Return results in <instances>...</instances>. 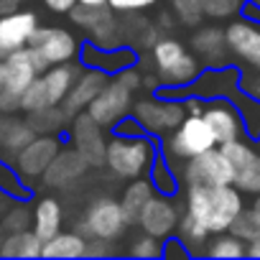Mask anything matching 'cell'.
<instances>
[{"label":"cell","instance_id":"obj_1","mask_svg":"<svg viewBox=\"0 0 260 260\" xmlns=\"http://www.w3.org/2000/svg\"><path fill=\"white\" fill-rule=\"evenodd\" d=\"M245 194L232 184H214V186H186L184 194V212L199 219L212 235L230 230L232 219L245 207Z\"/></svg>","mask_w":260,"mask_h":260},{"label":"cell","instance_id":"obj_2","mask_svg":"<svg viewBox=\"0 0 260 260\" xmlns=\"http://www.w3.org/2000/svg\"><path fill=\"white\" fill-rule=\"evenodd\" d=\"M151 64L161 87H191L202 74V61L174 36H158L151 46Z\"/></svg>","mask_w":260,"mask_h":260},{"label":"cell","instance_id":"obj_3","mask_svg":"<svg viewBox=\"0 0 260 260\" xmlns=\"http://www.w3.org/2000/svg\"><path fill=\"white\" fill-rule=\"evenodd\" d=\"M158 141L153 136H138V138H122L112 136L105 148V166L115 179H138L148 176V169L153 158L158 156Z\"/></svg>","mask_w":260,"mask_h":260},{"label":"cell","instance_id":"obj_4","mask_svg":"<svg viewBox=\"0 0 260 260\" xmlns=\"http://www.w3.org/2000/svg\"><path fill=\"white\" fill-rule=\"evenodd\" d=\"M82 64L74 61H64V64H54L46 72H41L21 94V112H34L39 107L46 105H61L74 77L79 74Z\"/></svg>","mask_w":260,"mask_h":260},{"label":"cell","instance_id":"obj_5","mask_svg":"<svg viewBox=\"0 0 260 260\" xmlns=\"http://www.w3.org/2000/svg\"><path fill=\"white\" fill-rule=\"evenodd\" d=\"M214 146H217L214 133L204 122V117L202 115H186L171 133L164 136L161 153L176 166V164H181V161H186L197 153H204Z\"/></svg>","mask_w":260,"mask_h":260},{"label":"cell","instance_id":"obj_6","mask_svg":"<svg viewBox=\"0 0 260 260\" xmlns=\"http://www.w3.org/2000/svg\"><path fill=\"white\" fill-rule=\"evenodd\" d=\"M130 227V219L125 217L122 212V204L120 199H112V197H97L89 202V207L84 209L82 219L77 222V232L84 235L87 240L89 237H97V240H112L117 242Z\"/></svg>","mask_w":260,"mask_h":260},{"label":"cell","instance_id":"obj_7","mask_svg":"<svg viewBox=\"0 0 260 260\" xmlns=\"http://www.w3.org/2000/svg\"><path fill=\"white\" fill-rule=\"evenodd\" d=\"M130 115H133L141 127L153 138H164L171 130L186 117L184 112V102L174 100V97H161L156 92H151L148 97L133 100V107H130Z\"/></svg>","mask_w":260,"mask_h":260},{"label":"cell","instance_id":"obj_8","mask_svg":"<svg viewBox=\"0 0 260 260\" xmlns=\"http://www.w3.org/2000/svg\"><path fill=\"white\" fill-rule=\"evenodd\" d=\"M179 181L184 186H214V184H232V169L219 146L197 153L181 164H176Z\"/></svg>","mask_w":260,"mask_h":260},{"label":"cell","instance_id":"obj_9","mask_svg":"<svg viewBox=\"0 0 260 260\" xmlns=\"http://www.w3.org/2000/svg\"><path fill=\"white\" fill-rule=\"evenodd\" d=\"M219 148L232 169V186L242 194H260V151L245 138L222 143Z\"/></svg>","mask_w":260,"mask_h":260},{"label":"cell","instance_id":"obj_10","mask_svg":"<svg viewBox=\"0 0 260 260\" xmlns=\"http://www.w3.org/2000/svg\"><path fill=\"white\" fill-rule=\"evenodd\" d=\"M79 46L82 41L69 31V28H61V26H41L34 31L31 41H28V49H34L49 67L54 64H64V61H74L77 54H79Z\"/></svg>","mask_w":260,"mask_h":260},{"label":"cell","instance_id":"obj_11","mask_svg":"<svg viewBox=\"0 0 260 260\" xmlns=\"http://www.w3.org/2000/svg\"><path fill=\"white\" fill-rule=\"evenodd\" d=\"M61 141L59 136H34L13 158V169L18 171V176L31 186L34 181H39L44 176V171L49 169V164L54 161V156L59 153Z\"/></svg>","mask_w":260,"mask_h":260},{"label":"cell","instance_id":"obj_12","mask_svg":"<svg viewBox=\"0 0 260 260\" xmlns=\"http://www.w3.org/2000/svg\"><path fill=\"white\" fill-rule=\"evenodd\" d=\"M69 146L89 164V166H105V127L97 125L84 110L77 112L69 120Z\"/></svg>","mask_w":260,"mask_h":260},{"label":"cell","instance_id":"obj_13","mask_svg":"<svg viewBox=\"0 0 260 260\" xmlns=\"http://www.w3.org/2000/svg\"><path fill=\"white\" fill-rule=\"evenodd\" d=\"M130 107H133V92H130L127 87H122L115 77L107 79V84L100 89V94L87 105V115L102 125L105 130H110L122 115L130 112Z\"/></svg>","mask_w":260,"mask_h":260},{"label":"cell","instance_id":"obj_14","mask_svg":"<svg viewBox=\"0 0 260 260\" xmlns=\"http://www.w3.org/2000/svg\"><path fill=\"white\" fill-rule=\"evenodd\" d=\"M179 217H181V209L179 204L174 202V197H166V194H153L148 199V204L141 209L136 224L141 232H148L158 240H166L171 235H176V224H179Z\"/></svg>","mask_w":260,"mask_h":260},{"label":"cell","instance_id":"obj_15","mask_svg":"<svg viewBox=\"0 0 260 260\" xmlns=\"http://www.w3.org/2000/svg\"><path fill=\"white\" fill-rule=\"evenodd\" d=\"M224 41L230 56L240 59L242 64L260 69V23H252L247 18H230V26L224 28Z\"/></svg>","mask_w":260,"mask_h":260},{"label":"cell","instance_id":"obj_16","mask_svg":"<svg viewBox=\"0 0 260 260\" xmlns=\"http://www.w3.org/2000/svg\"><path fill=\"white\" fill-rule=\"evenodd\" d=\"M202 117H204V122L212 127L217 146L230 143V141H237V138L245 136L242 117H240V112H237V107H235V102H232L230 97H212V100L204 105Z\"/></svg>","mask_w":260,"mask_h":260},{"label":"cell","instance_id":"obj_17","mask_svg":"<svg viewBox=\"0 0 260 260\" xmlns=\"http://www.w3.org/2000/svg\"><path fill=\"white\" fill-rule=\"evenodd\" d=\"M36 28H39V13L34 11L18 8L13 13L0 16V56L28 46Z\"/></svg>","mask_w":260,"mask_h":260},{"label":"cell","instance_id":"obj_18","mask_svg":"<svg viewBox=\"0 0 260 260\" xmlns=\"http://www.w3.org/2000/svg\"><path fill=\"white\" fill-rule=\"evenodd\" d=\"M107 79H110L107 72L94 69V67H82L79 74L74 77V82H72V87H69L64 102H61V107L67 110V115L74 117L77 112L87 110V105L100 94V89L107 84Z\"/></svg>","mask_w":260,"mask_h":260},{"label":"cell","instance_id":"obj_19","mask_svg":"<svg viewBox=\"0 0 260 260\" xmlns=\"http://www.w3.org/2000/svg\"><path fill=\"white\" fill-rule=\"evenodd\" d=\"M77 56H79V64H82V67L102 69V72H107L110 77H112L117 69L138 61V51H136L133 46H125V44L117 46V49H100V46H94L92 41H82Z\"/></svg>","mask_w":260,"mask_h":260},{"label":"cell","instance_id":"obj_20","mask_svg":"<svg viewBox=\"0 0 260 260\" xmlns=\"http://www.w3.org/2000/svg\"><path fill=\"white\" fill-rule=\"evenodd\" d=\"M92 166L72 148V146H61L59 153L54 156V161L49 164V169L44 171V181L54 189H64V186H72L74 181H79Z\"/></svg>","mask_w":260,"mask_h":260},{"label":"cell","instance_id":"obj_21","mask_svg":"<svg viewBox=\"0 0 260 260\" xmlns=\"http://www.w3.org/2000/svg\"><path fill=\"white\" fill-rule=\"evenodd\" d=\"M191 51L202 61V67H224L230 64V51L224 41V28L219 26H199L191 34Z\"/></svg>","mask_w":260,"mask_h":260},{"label":"cell","instance_id":"obj_22","mask_svg":"<svg viewBox=\"0 0 260 260\" xmlns=\"http://www.w3.org/2000/svg\"><path fill=\"white\" fill-rule=\"evenodd\" d=\"M64 224V207L56 197H41L34 202L31 207V232L46 242L49 237H54Z\"/></svg>","mask_w":260,"mask_h":260},{"label":"cell","instance_id":"obj_23","mask_svg":"<svg viewBox=\"0 0 260 260\" xmlns=\"http://www.w3.org/2000/svg\"><path fill=\"white\" fill-rule=\"evenodd\" d=\"M34 136L26 117H18V112H0V156L11 161Z\"/></svg>","mask_w":260,"mask_h":260},{"label":"cell","instance_id":"obj_24","mask_svg":"<svg viewBox=\"0 0 260 260\" xmlns=\"http://www.w3.org/2000/svg\"><path fill=\"white\" fill-rule=\"evenodd\" d=\"M237 82H240L237 69L224 64V67H209L207 72H202L191 87H197L199 97H230L237 89Z\"/></svg>","mask_w":260,"mask_h":260},{"label":"cell","instance_id":"obj_25","mask_svg":"<svg viewBox=\"0 0 260 260\" xmlns=\"http://www.w3.org/2000/svg\"><path fill=\"white\" fill-rule=\"evenodd\" d=\"M3 64H6V89H11L16 94H23V89L39 77L28 46L6 54L3 56Z\"/></svg>","mask_w":260,"mask_h":260},{"label":"cell","instance_id":"obj_26","mask_svg":"<svg viewBox=\"0 0 260 260\" xmlns=\"http://www.w3.org/2000/svg\"><path fill=\"white\" fill-rule=\"evenodd\" d=\"M69 115L61 105H46L39 107L34 112H26V122L31 125V130L36 136H59L69 127Z\"/></svg>","mask_w":260,"mask_h":260},{"label":"cell","instance_id":"obj_27","mask_svg":"<svg viewBox=\"0 0 260 260\" xmlns=\"http://www.w3.org/2000/svg\"><path fill=\"white\" fill-rule=\"evenodd\" d=\"M41 240L28 230H13L0 237V257H41Z\"/></svg>","mask_w":260,"mask_h":260},{"label":"cell","instance_id":"obj_28","mask_svg":"<svg viewBox=\"0 0 260 260\" xmlns=\"http://www.w3.org/2000/svg\"><path fill=\"white\" fill-rule=\"evenodd\" d=\"M153 194H156V189H153V184H151L148 176L130 179V184L125 186V191H122V197H120L122 212H125V217L130 219V224H136L141 209L148 204V199H151Z\"/></svg>","mask_w":260,"mask_h":260},{"label":"cell","instance_id":"obj_29","mask_svg":"<svg viewBox=\"0 0 260 260\" xmlns=\"http://www.w3.org/2000/svg\"><path fill=\"white\" fill-rule=\"evenodd\" d=\"M87 237L74 232H56L41 245V257H84Z\"/></svg>","mask_w":260,"mask_h":260},{"label":"cell","instance_id":"obj_30","mask_svg":"<svg viewBox=\"0 0 260 260\" xmlns=\"http://www.w3.org/2000/svg\"><path fill=\"white\" fill-rule=\"evenodd\" d=\"M69 16V21L77 26V28H82V31H94L97 26H102V23H107L110 18H115L117 13L107 6V3H100V6H92V3H74L72 6V11L67 13Z\"/></svg>","mask_w":260,"mask_h":260},{"label":"cell","instance_id":"obj_31","mask_svg":"<svg viewBox=\"0 0 260 260\" xmlns=\"http://www.w3.org/2000/svg\"><path fill=\"white\" fill-rule=\"evenodd\" d=\"M148 179L156 189V194H166V197H176L179 189H181V181H179V174H176V166L158 151V156L153 158L151 169H148Z\"/></svg>","mask_w":260,"mask_h":260},{"label":"cell","instance_id":"obj_32","mask_svg":"<svg viewBox=\"0 0 260 260\" xmlns=\"http://www.w3.org/2000/svg\"><path fill=\"white\" fill-rule=\"evenodd\" d=\"M209 235H212V232H209L199 219H194L189 212H184V214L179 217L176 237L184 242V247L189 250V255H204V245H207Z\"/></svg>","mask_w":260,"mask_h":260},{"label":"cell","instance_id":"obj_33","mask_svg":"<svg viewBox=\"0 0 260 260\" xmlns=\"http://www.w3.org/2000/svg\"><path fill=\"white\" fill-rule=\"evenodd\" d=\"M245 247H247V242H242L237 235L224 230V232L209 235V240L204 245V255L207 257H222V260L230 257V260H235V257H245Z\"/></svg>","mask_w":260,"mask_h":260},{"label":"cell","instance_id":"obj_34","mask_svg":"<svg viewBox=\"0 0 260 260\" xmlns=\"http://www.w3.org/2000/svg\"><path fill=\"white\" fill-rule=\"evenodd\" d=\"M230 100L235 102L240 117H242V127H245V136L250 138H260V100L250 97V94H242V92H232Z\"/></svg>","mask_w":260,"mask_h":260},{"label":"cell","instance_id":"obj_35","mask_svg":"<svg viewBox=\"0 0 260 260\" xmlns=\"http://www.w3.org/2000/svg\"><path fill=\"white\" fill-rule=\"evenodd\" d=\"M0 191L8 194L13 202H28L31 199V186L18 176V171L13 169V164L0 156Z\"/></svg>","mask_w":260,"mask_h":260},{"label":"cell","instance_id":"obj_36","mask_svg":"<svg viewBox=\"0 0 260 260\" xmlns=\"http://www.w3.org/2000/svg\"><path fill=\"white\" fill-rule=\"evenodd\" d=\"M161 250H164V240H158V237H153V235H148V232H138V235H133L130 237V242H127V255L130 257H161Z\"/></svg>","mask_w":260,"mask_h":260},{"label":"cell","instance_id":"obj_37","mask_svg":"<svg viewBox=\"0 0 260 260\" xmlns=\"http://www.w3.org/2000/svg\"><path fill=\"white\" fill-rule=\"evenodd\" d=\"M31 227V209L26 202H11L8 209L0 217V230L13 232V230H28Z\"/></svg>","mask_w":260,"mask_h":260},{"label":"cell","instance_id":"obj_38","mask_svg":"<svg viewBox=\"0 0 260 260\" xmlns=\"http://www.w3.org/2000/svg\"><path fill=\"white\" fill-rule=\"evenodd\" d=\"M242 3L245 0H202V11L209 21H230L240 16Z\"/></svg>","mask_w":260,"mask_h":260},{"label":"cell","instance_id":"obj_39","mask_svg":"<svg viewBox=\"0 0 260 260\" xmlns=\"http://www.w3.org/2000/svg\"><path fill=\"white\" fill-rule=\"evenodd\" d=\"M171 13L181 26H199L204 21L202 0H171Z\"/></svg>","mask_w":260,"mask_h":260},{"label":"cell","instance_id":"obj_40","mask_svg":"<svg viewBox=\"0 0 260 260\" xmlns=\"http://www.w3.org/2000/svg\"><path fill=\"white\" fill-rule=\"evenodd\" d=\"M230 232H232V235H237L242 242H250V240L260 237V230H257V222H255V217H252L250 207H242V212L232 219Z\"/></svg>","mask_w":260,"mask_h":260},{"label":"cell","instance_id":"obj_41","mask_svg":"<svg viewBox=\"0 0 260 260\" xmlns=\"http://www.w3.org/2000/svg\"><path fill=\"white\" fill-rule=\"evenodd\" d=\"M122 87H127L130 92H136V89H141V82H143V69L138 67V61L136 64H127V67H122V69H117L115 74H112Z\"/></svg>","mask_w":260,"mask_h":260},{"label":"cell","instance_id":"obj_42","mask_svg":"<svg viewBox=\"0 0 260 260\" xmlns=\"http://www.w3.org/2000/svg\"><path fill=\"white\" fill-rule=\"evenodd\" d=\"M110 130H112V136H122V138H138V136H146V130L141 127V122H138L133 115H130V112L122 115Z\"/></svg>","mask_w":260,"mask_h":260},{"label":"cell","instance_id":"obj_43","mask_svg":"<svg viewBox=\"0 0 260 260\" xmlns=\"http://www.w3.org/2000/svg\"><path fill=\"white\" fill-rule=\"evenodd\" d=\"M156 3L158 0H107V6L117 16H122V13H143V11L153 8Z\"/></svg>","mask_w":260,"mask_h":260},{"label":"cell","instance_id":"obj_44","mask_svg":"<svg viewBox=\"0 0 260 260\" xmlns=\"http://www.w3.org/2000/svg\"><path fill=\"white\" fill-rule=\"evenodd\" d=\"M115 252H117V247H115L112 240H97V237L87 240V250H84L87 257H107V255H115Z\"/></svg>","mask_w":260,"mask_h":260},{"label":"cell","instance_id":"obj_45","mask_svg":"<svg viewBox=\"0 0 260 260\" xmlns=\"http://www.w3.org/2000/svg\"><path fill=\"white\" fill-rule=\"evenodd\" d=\"M161 257H169V260H181V257H191L189 250L184 247V242L179 237H166L164 240V250H161Z\"/></svg>","mask_w":260,"mask_h":260},{"label":"cell","instance_id":"obj_46","mask_svg":"<svg viewBox=\"0 0 260 260\" xmlns=\"http://www.w3.org/2000/svg\"><path fill=\"white\" fill-rule=\"evenodd\" d=\"M0 112H21V94L11 89H0Z\"/></svg>","mask_w":260,"mask_h":260},{"label":"cell","instance_id":"obj_47","mask_svg":"<svg viewBox=\"0 0 260 260\" xmlns=\"http://www.w3.org/2000/svg\"><path fill=\"white\" fill-rule=\"evenodd\" d=\"M41 3H44L51 13H56V16H67V13L72 11V6L77 3V0H41Z\"/></svg>","mask_w":260,"mask_h":260},{"label":"cell","instance_id":"obj_48","mask_svg":"<svg viewBox=\"0 0 260 260\" xmlns=\"http://www.w3.org/2000/svg\"><path fill=\"white\" fill-rule=\"evenodd\" d=\"M240 16L247 18V21H252V23H260V6H255V3H250V0H245L242 8H240Z\"/></svg>","mask_w":260,"mask_h":260},{"label":"cell","instance_id":"obj_49","mask_svg":"<svg viewBox=\"0 0 260 260\" xmlns=\"http://www.w3.org/2000/svg\"><path fill=\"white\" fill-rule=\"evenodd\" d=\"M28 3V0H0V16H6V13H13L18 8H23Z\"/></svg>","mask_w":260,"mask_h":260},{"label":"cell","instance_id":"obj_50","mask_svg":"<svg viewBox=\"0 0 260 260\" xmlns=\"http://www.w3.org/2000/svg\"><path fill=\"white\" fill-rule=\"evenodd\" d=\"M245 257H260V237L250 240L247 247H245Z\"/></svg>","mask_w":260,"mask_h":260},{"label":"cell","instance_id":"obj_51","mask_svg":"<svg viewBox=\"0 0 260 260\" xmlns=\"http://www.w3.org/2000/svg\"><path fill=\"white\" fill-rule=\"evenodd\" d=\"M174 21H176V18H174V13H171V11H164V13L158 16V21H156V23H158L161 28H174Z\"/></svg>","mask_w":260,"mask_h":260},{"label":"cell","instance_id":"obj_52","mask_svg":"<svg viewBox=\"0 0 260 260\" xmlns=\"http://www.w3.org/2000/svg\"><path fill=\"white\" fill-rule=\"evenodd\" d=\"M250 212H252V217H255V222H257V230H260V194H255V199H252V204H250Z\"/></svg>","mask_w":260,"mask_h":260},{"label":"cell","instance_id":"obj_53","mask_svg":"<svg viewBox=\"0 0 260 260\" xmlns=\"http://www.w3.org/2000/svg\"><path fill=\"white\" fill-rule=\"evenodd\" d=\"M13 199L8 197V194H3V191H0V217H3V212L8 209V204H11Z\"/></svg>","mask_w":260,"mask_h":260},{"label":"cell","instance_id":"obj_54","mask_svg":"<svg viewBox=\"0 0 260 260\" xmlns=\"http://www.w3.org/2000/svg\"><path fill=\"white\" fill-rule=\"evenodd\" d=\"M6 87V64H3V56H0V89Z\"/></svg>","mask_w":260,"mask_h":260},{"label":"cell","instance_id":"obj_55","mask_svg":"<svg viewBox=\"0 0 260 260\" xmlns=\"http://www.w3.org/2000/svg\"><path fill=\"white\" fill-rule=\"evenodd\" d=\"M77 3H92V6H100V3H107V0H77Z\"/></svg>","mask_w":260,"mask_h":260}]
</instances>
